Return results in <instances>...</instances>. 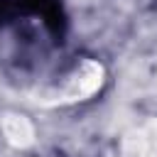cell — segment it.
<instances>
[{
	"label": "cell",
	"instance_id": "2",
	"mask_svg": "<svg viewBox=\"0 0 157 157\" xmlns=\"http://www.w3.org/2000/svg\"><path fill=\"white\" fill-rule=\"evenodd\" d=\"M12 17H15V5H12V0H0V25L10 22Z\"/></svg>",
	"mask_w": 157,
	"mask_h": 157
},
{
	"label": "cell",
	"instance_id": "1",
	"mask_svg": "<svg viewBox=\"0 0 157 157\" xmlns=\"http://www.w3.org/2000/svg\"><path fill=\"white\" fill-rule=\"evenodd\" d=\"M15 15H34L42 17L44 27L52 32L56 42L64 39L66 34V15L61 7V0H12Z\"/></svg>",
	"mask_w": 157,
	"mask_h": 157
}]
</instances>
